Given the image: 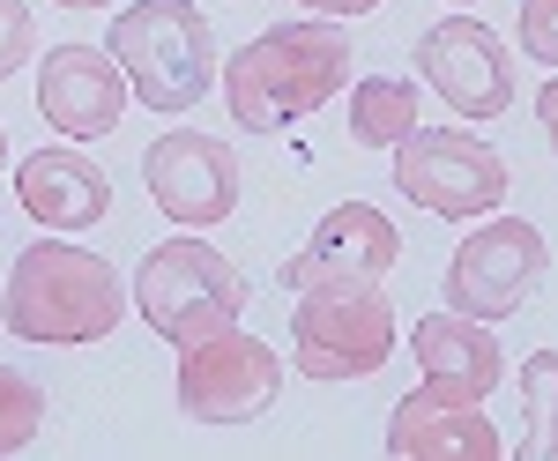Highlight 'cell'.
I'll return each instance as SVG.
<instances>
[{
  "mask_svg": "<svg viewBox=\"0 0 558 461\" xmlns=\"http://www.w3.org/2000/svg\"><path fill=\"white\" fill-rule=\"evenodd\" d=\"M350 68H357V45H350L343 23L299 15V23H276V31L246 38L216 68V83H223L231 126H246V134H283V126L313 120V112L350 83Z\"/></svg>",
  "mask_w": 558,
  "mask_h": 461,
  "instance_id": "cell-1",
  "label": "cell"
},
{
  "mask_svg": "<svg viewBox=\"0 0 558 461\" xmlns=\"http://www.w3.org/2000/svg\"><path fill=\"white\" fill-rule=\"evenodd\" d=\"M128 313V291H120V268L89 246H60V231L38 239V246L15 253L8 268V291H0V320L15 342H105Z\"/></svg>",
  "mask_w": 558,
  "mask_h": 461,
  "instance_id": "cell-2",
  "label": "cell"
},
{
  "mask_svg": "<svg viewBox=\"0 0 558 461\" xmlns=\"http://www.w3.org/2000/svg\"><path fill=\"white\" fill-rule=\"evenodd\" d=\"M105 52L120 60L128 75V97L149 105V112H194L216 83V31L194 0H134V8H112V38Z\"/></svg>",
  "mask_w": 558,
  "mask_h": 461,
  "instance_id": "cell-3",
  "label": "cell"
},
{
  "mask_svg": "<svg viewBox=\"0 0 558 461\" xmlns=\"http://www.w3.org/2000/svg\"><path fill=\"white\" fill-rule=\"evenodd\" d=\"M128 305L165 342H202V336L231 328V320L246 313V276H239L202 231H179V239H165V246H149L134 260Z\"/></svg>",
  "mask_w": 558,
  "mask_h": 461,
  "instance_id": "cell-4",
  "label": "cell"
},
{
  "mask_svg": "<svg viewBox=\"0 0 558 461\" xmlns=\"http://www.w3.org/2000/svg\"><path fill=\"white\" fill-rule=\"evenodd\" d=\"M291 342H299V379H365L395 357V305L365 276L305 283L291 291Z\"/></svg>",
  "mask_w": 558,
  "mask_h": 461,
  "instance_id": "cell-5",
  "label": "cell"
},
{
  "mask_svg": "<svg viewBox=\"0 0 558 461\" xmlns=\"http://www.w3.org/2000/svg\"><path fill=\"white\" fill-rule=\"evenodd\" d=\"M387 157H395L402 202H417L425 216H447V223H476V216H492L514 194L507 186V157L492 142L462 134V126H417Z\"/></svg>",
  "mask_w": 558,
  "mask_h": 461,
  "instance_id": "cell-6",
  "label": "cell"
},
{
  "mask_svg": "<svg viewBox=\"0 0 558 461\" xmlns=\"http://www.w3.org/2000/svg\"><path fill=\"white\" fill-rule=\"evenodd\" d=\"M551 276V246H544V231L529 223V216H476V231L454 246L447 260V305L454 313H470V320H507L521 313L536 283Z\"/></svg>",
  "mask_w": 558,
  "mask_h": 461,
  "instance_id": "cell-7",
  "label": "cell"
},
{
  "mask_svg": "<svg viewBox=\"0 0 558 461\" xmlns=\"http://www.w3.org/2000/svg\"><path fill=\"white\" fill-rule=\"evenodd\" d=\"M276 395H283V365L239 320L202 342H179V410L194 424H254L276 410Z\"/></svg>",
  "mask_w": 558,
  "mask_h": 461,
  "instance_id": "cell-8",
  "label": "cell"
},
{
  "mask_svg": "<svg viewBox=\"0 0 558 461\" xmlns=\"http://www.w3.org/2000/svg\"><path fill=\"white\" fill-rule=\"evenodd\" d=\"M417 68L439 89V105L454 120H499L514 112V52L499 31H484V15H439L425 38H417Z\"/></svg>",
  "mask_w": 558,
  "mask_h": 461,
  "instance_id": "cell-9",
  "label": "cell"
},
{
  "mask_svg": "<svg viewBox=\"0 0 558 461\" xmlns=\"http://www.w3.org/2000/svg\"><path fill=\"white\" fill-rule=\"evenodd\" d=\"M142 186L179 231H216L239 216V157L194 126H172L142 149Z\"/></svg>",
  "mask_w": 558,
  "mask_h": 461,
  "instance_id": "cell-10",
  "label": "cell"
},
{
  "mask_svg": "<svg viewBox=\"0 0 558 461\" xmlns=\"http://www.w3.org/2000/svg\"><path fill=\"white\" fill-rule=\"evenodd\" d=\"M128 75L105 45H52L38 60V112L45 126H60V142H97L112 134L128 112Z\"/></svg>",
  "mask_w": 558,
  "mask_h": 461,
  "instance_id": "cell-11",
  "label": "cell"
},
{
  "mask_svg": "<svg viewBox=\"0 0 558 461\" xmlns=\"http://www.w3.org/2000/svg\"><path fill=\"white\" fill-rule=\"evenodd\" d=\"M395 260H402V231H395V216L373 209V202H343V209L320 216L313 239L283 260V283H291V291H305V283H336V276H365V283H380Z\"/></svg>",
  "mask_w": 558,
  "mask_h": 461,
  "instance_id": "cell-12",
  "label": "cell"
},
{
  "mask_svg": "<svg viewBox=\"0 0 558 461\" xmlns=\"http://www.w3.org/2000/svg\"><path fill=\"white\" fill-rule=\"evenodd\" d=\"M15 202H23V216H31L38 231L75 239V231H89V223L112 216V179L89 165L83 149L52 142V149H31V157L15 165Z\"/></svg>",
  "mask_w": 558,
  "mask_h": 461,
  "instance_id": "cell-13",
  "label": "cell"
},
{
  "mask_svg": "<svg viewBox=\"0 0 558 461\" xmlns=\"http://www.w3.org/2000/svg\"><path fill=\"white\" fill-rule=\"evenodd\" d=\"M417 365H425V395L439 402H484L499 379H507V350L492 342V320H470V313H425L417 320Z\"/></svg>",
  "mask_w": 558,
  "mask_h": 461,
  "instance_id": "cell-14",
  "label": "cell"
},
{
  "mask_svg": "<svg viewBox=\"0 0 558 461\" xmlns=\"http://www.w3.org/2000/svg\"><path fill=\"white\" fill-rule=\"evenodd\" d=\"M387 454L395 461H499L507 439L484 417V402H439V395H402L387 417Z\"/></svg>",
  "mask_w": 558,
  "mask_h": 461,
  "instance_id": "cell-15",
  "label": "cell"
},
{
  "mask_svg": "<svg viewBox=\"0 0 558 461\" xmlns=\"http://www.w3.org/2000/svg\"><path fill=\"white\" fill-rule=\"evenodd\" d=\"M417 126H425V112H417V83L410 75H365L350 89V142L357 149H395Z\"/></svg>",
  "mask_w": 558,
  "mask_h": 461,
  "instance_id": "cell-16",
  "label": "cell"
},
{
  "mask_svg": "<svg viewBox=\"0 0 558 461\" xmlns=\"http://www.w3.org/2000/svg\"><path fill=\"white\" fill-rule=\"evenodd\" d=\"M521 461H558V350H529L521 365Z\"/></svg>",
  "mask_w": 558,
  "mask_h": 461,
  "instance_id": "cell-17",
  "label": "cell"
},
{
  "mask_svg": "<svg viewBox=\"0 0 558 461\" xmlns=\"http://www.w3.org/2000/svg\"><path fill=\"white\" fill-rule=\"evenodd\" d=\"M45 432V387L15 365H0V454H23Z\"/></svg>",
  "mask_w": 558,
  "mask_h": 461,
  "instance_id": "cell-18",
  "label": "cell"
},
{
  "mask_svg": "<svg viewBox=\"0 0 558 461\" xmlns=\"http://www.w3.org/2000/svg\"><path fill=\"white\" fill-rule=\"evenodd\" d=\"M514 38L536 68H558V0H521L514 15Z\"/></svg>",
  "mask_w": 558,
  "mask_h": 461,
  "instance_id": "cell-19",
  "label": "cell"
},
{
  "mask_svg": "<svg viewBox=\"0 0 558 461\" xmlns=\"http://www.w3.org/2000/svg\"><path fill=\"white\" fill-rule=\"evenodd\" d=\"M31 52H38V15H31L23 0H0V83H8Z\"/></svg>",
  "mask_w": 558,
  "mask_h": 461,
  "instance_id": "cell-20",
  "label": "cell"
},
{
  "mask_svg": "<svg viewBox=\"0 0 558 461\" xmlns=\"http://www.w3.org/2000/svg\"><path fill=\"white\" fill-rule=\"evenodd\" d=\"M299 8H313V15H328V23H350V15H373L380 0H299Z\"/></svg>",
  "mask_w": 558,
  "mask_h": 461,
  "instance_id": "cell-21",
  "label": "cell"
},
{
  "mask_svg": "<svg viewBox=\"0 0 558 461\" xmlns=\"http://www.w3.org/2000/svg\"><path fill=\"white\" fill-rule=\"evenodd\" d=\"M536 120L551 126V149H558V75H551V83H536Z\"/></svg>",
  "mask_w": 558,
  "mask_h": 461,
  "instance_id": "cell-22",
  "label": "cell"
},
{
  "mask_svg": "<svg viewBox=\"0 0 558 461\" xmlns=\"http://www.w3.org/2000/svg\"><path fill=\"white\" fill-rule=\"evenodd\" d=\"M52 8H112V0H52Z\"/></svg>",
  "mask_w": 558,
  "mask_h": 461,
  "instance_id": "cell-23",
  "label": "cell"
},
{
  "mask_svg": "<svg viewBox=\"0 0 558 461\" xmlns=\"http://www.w3.org/2000/svg\"><path fill=\"white\" fill-rule=\"evenodd\" d=\"M0 165H8V126H0Z\"/></svg>",
  "mask_w": 558,
  "mask_h": 461,
  "instance_id": "cell-24",
  "label": "cell"
},
{
  "mask_svg": "<svg viewBox=\"0 0 558 461\" xmlns=\"http://www.w3.org/2000/svg\"><path fill=\"white\" fill-rule=\"evenodd\" d=\"M447 8H476V0H447Z\"/></svg>",
  "mask_w": 558,
  "mask_h": 461,
  "instance_id": "cell-25",
  "label": "cell"
}]
</instances>
